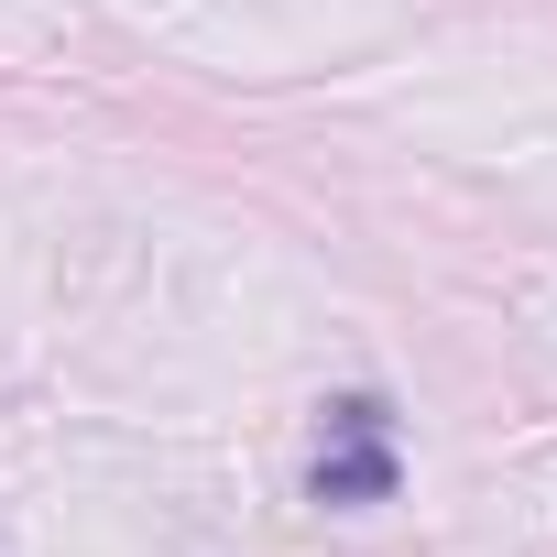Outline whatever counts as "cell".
<instances>
[{
	"label": "cell",
	"mask_w": 557,
	"mask_h": 557,
	"mask_svg": "<svg viewBox=\"0 0 557 557\" xmlns=\"http://www.w3.org/2000/svg\"><path fill=\"white\" fill-rule=\"evenodd\" d=\"M307 492H318V503H339V513H361V503H394V492H405V459H394V416H383V394H339V405H329V437H318Z\"/></svg>",
	"instance_id": "obj_1"
}]
</instances>
